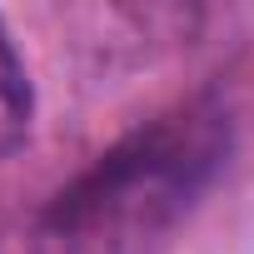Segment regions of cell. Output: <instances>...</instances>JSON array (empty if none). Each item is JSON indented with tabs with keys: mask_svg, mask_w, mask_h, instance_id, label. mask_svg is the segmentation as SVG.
Here are the masks:
<instances>
[{
	"mask_svg": "<svg viewBox=\"0 0 254 254\" xmlns=\"http://www.w3.org/2000/svg\"><path fill=\"white\" fill-rule=\"evenodd\" d=\"M229 130L219 110L185 105L130 140H120L90 175L55 194L45 239L60 254H150L224 160Z\"/></svg>",
	"mask_w": 254,
	"mask_h": 254,
	"instance_id": "obj_1",
	"label": "cell"
},
{
	"mask_svg": "<svg viewBox=\"0 0 254 254\" xmlns=\"http://www.w3.org/2000/svg\"><path fill=\"white\" fill-rule=\"evenodd\" d=\"M30 115H35V95H30L25 65L15 60V45L0 25V160L30 140Z\"/></svg>",
	"mask_w": 254,
	"mask_h": 254,
	"instance_id": "obj_2",
	"label": "cell"
}]
</instances>
